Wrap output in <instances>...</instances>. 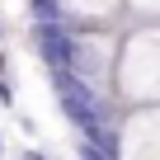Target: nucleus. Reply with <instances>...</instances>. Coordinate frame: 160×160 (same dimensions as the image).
<instances>
[{"instance_id": "2", "label": "nucleus", "mask_w": 160, "mask_h": 160, "mask_svg": "<svg viewBox=\"0 0 160 160\" xmlns=\"http://www.w3.org/2000/svg\"><path fill=\"white\" fill-rule=\"evenodd\" d=\"M33 52L47 71H61L75 61V38L66 24H33Z\"/></svg>"}, {"instance_id": "4", "label": "nucleus", "mask_w": 160, "mask_h": 160, "mask_svg": "<svg viewBox=\"0 0 160 160\" xmlns=\"http://www.w3.org/2000/svg\"><path fill=\"white\" fill-rule=\"evenodd\" d=\"M24 160H47V151H38V146H28V151H24Z\"/></svg>"}, {"instance_id": "5", "label": "nucleus", "mask_w": 160, "mask_h": 160, "mask_svg": "<svg viewBox=\"0 0 160 160\" xmlns=\"http://www.w3.org/2000/svg\"><path fill=\"white\" fill-rule=\"evenodd\" d=\"M0 33H5V28H0Z\"/></svg>"}, {"instance_id": "3", "label": "nucleus", "mask_w": 160, "mask_h": 160, "mask_svg": "<svg viewBox=\"0 0 160 160\" xmlns=\"http://www.w3.org/2000/svg\"><path fill=\"white\" fill-rule=\"evenodd\" d=\"M28 5H33V19H38V24H66L61 0H28Z\"/></svg>"}, {"instance_id": "1", "label": "nucleus", "mask_w": 160, "mask_h": 160, "mask_svg": "<svg viewBox=\"0 0 160 160\" xmlns=\"http://www.w3.org/2000/svg\"><path fill=\"white\" fill-rule=\"evenodd\" d=\"M47 80H52V94H57V104H61V113L80 127V132H90V127H99V122H108L104 118V108H99V99H94V90L80 80L71 66H61V71H47Z\"/></svg>"}]
</instances>
